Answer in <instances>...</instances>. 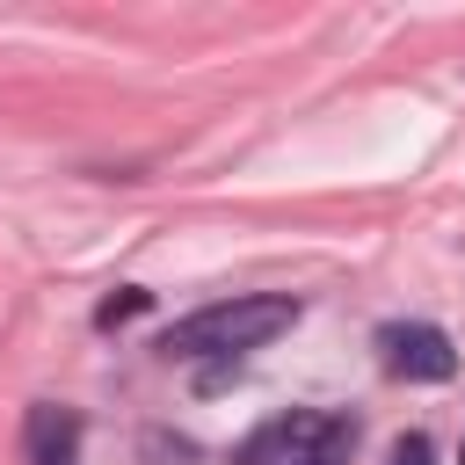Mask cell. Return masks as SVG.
Returning <instances> with one entry per match:
<instances>
[{
	"mask_svg": "<svg viewBox=\"0 0 465 465\" xmlns=\"http://www.w3.org/2000/svg\"><path fill=\"white\" fill-rule=\"evenodd\" d=\"M291 320H298V298H225V305H203V312L174 320L160 334V356H182V363H196V356H240V349L276 341Z\"/></svg>",
	"mask_w": 465,
	"mask_h": 465,
	"instance_id": "obj_1",
	"label": "cell"
},
{
	"mask_svg": "<svg viewBox=\"0 0 465 465\" xmlns=\"http://www.w3.org/2000/svg\"><path fill=\"white\" fill-rule=\"evenodd\" d=\"M378 349H385V371H392V378H414V385H443V378L458 371L450 334L429 327V320H392V327H378Z\"/></svg>",
	"mask_w": 465,
	"mask_h": 465,
	"instance_id": "obj_2",
	"label": "cell"
},
{
	"mask_svg": "<svg viewBox=\"0 0 465 465\" xmlns=\"http://www.w3.org/2000/svg\"><path fill=\"white\" fill-rule=\"evenodd\" d=\"M320 436H327V414H276L232 450V465H305V450Z\"/></svg>",
	"mask_w": 465,
	"mask_h": 465,
	"instance_id": "obj_3",
	"label": "cell"
},
{
	"mask_svg": "<svg viewBox=\"0 0 465 465\" xmlns=\"http://www.w3.org/2000/svg\"><path fill=\"white\" fill-rule=\"evenodd\" d=\"M22 450H29V465H80V414L36 400L22 421Z\"/></svg>",
	"mask_w": 465,
	"mask_h": 465,
	"instance_id": "obj_4",
	"label": "cell"
},
{
	"mask_svg": "<svg viewBox=\"0 0 465 465\" xmlns=\"http://www.w3.org/2000/svg\"><path fill=\"white\" fill-rule=\"evenodd\" d=\"M349 443H356V421H349V414H327V436L305 450V465H341V458H349Z\"/></svg>",
	"mask_w": 465,
	"mask_h": 465,
	"instance_id": "obj_5",
	"label": "cell"
},
{
	"mask_svg": "<svg viewBox=\"0 0 465 465\" xmlns=\"http://www.w3.org/2000/svg\"><path fill=\"white\" fill-rule=\"evenodd\" d=\"M145 305H153V291H138V283H131V291H116V298H102V305H94V327H116V320H138Z\"/></svg>",
	"mask_w": 465,
	"mask_h": 465,
	"instance_id": "obj_6",
	"label": "cell"
},
{
	"mask_svg": "<svg viewBox=\"0 0 465 465\" xmlns=\"http://www.w3.org/2000/svg\"><path fill=\"white\" fill-rule=\"evenodd\" d=\"M385 465H429V436H421V429H407V436L385 450Z\"/></svg>",
	"mask_w": 465,
	"mask_h": 465,
	"instance_id": "obj_7",
	"label": "cell"
},
{
	"mask_svg": "<svg viewBox=\"0 0 465 465\" xmlns=\"http://www.w3.org/2000/svg\"><path fill=\"white\" fill-rule=\"evenodd\" d=\"M458 465H465V443H458Z\"/></svg>",
	"mask_w": 465,
	"mask_h": 465,
	"instance_id": "obj_8",
	"label": "cell"
}]
</instances>
